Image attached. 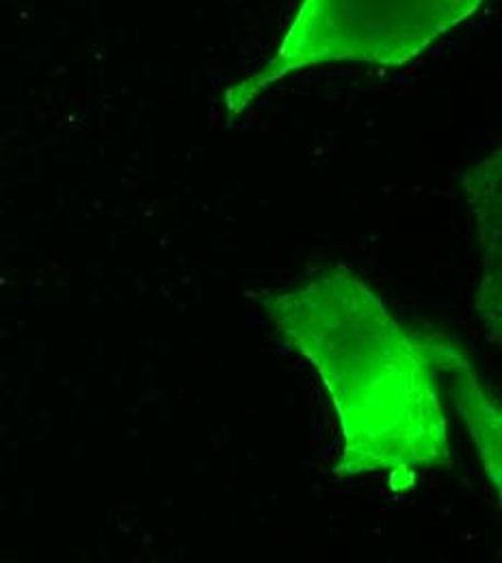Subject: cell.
I'll list each match as a JSON object with an SVG mask.
<instances>
[{
	"label": "cell",
	"mask_w": 502,
	"mask_h": 563,
	"mask_svg": "<svg viewBox=\"0 0 502 563\" xmlns=\"http://www.w3.org/2000/svg\"><path fill=\"white\" fill-rule=\"evenodd\" d=\"M453 377L457 379L455 384H459L457 404L461 406L466 421L470 422L472 435L483 453L486 468L490 471L492 479H497V486H499L501 484V417L494 410V406H490V401L481 397L475 375L470 377L472 382H464L459 366L455 364Z\"/></svg>",
	"instance_id": "3957f363"
},
{
	"label": "cell",
	"mask_w": 502,
	"mask_h": 563,
	"mask_svg": "<svg viewBox=\"0 0 502 563\" xmlns=\"http://www.w3.org/2000/svg\"><path fill=\"white\" fill-rule=\"evenodd\" d=\"M269 317L319 371L343 424L336 475L403 473L448 464V427L431 347L410 336L381 299L345 267L269 297Z\"/></svg>",
	"instance_id": "6da1fadb"
},
{
	"label": "cell",
	"mask_w": 502,
	"mask_h": 563,
	"mask_svg": "<svg viewBox=\"0 0 502 563\" xmlns=\"http://www.w3.org/2000/svg\"><path fill=\"white\" fill-rule=\"evenodd\" d=\"M486 0H301L274 57L225 91L227 115L292 74L330 64L403 68Z\"/></svg>",
	"instance_id": "7a4b0ae2"
}]
</instances>
